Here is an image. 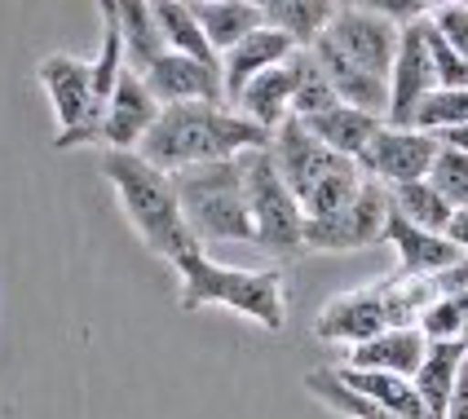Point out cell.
<instances>
[{
	"label": "cell",
	"instance_id": "6da1fadb",
	"mask_svg": "<svg viewBox=\"0 0 468 419\" xmlns=\"http://www.w3.org/2000/svg\"><path fill=\"white\" fill-rule=\"evenodd\" d=\"M270 141H274V132L257 129L234 106L186 102V106H164L159 110L155 129L146 132L137 155L173 177L182 168H204V163L243 159L252 151H270Z\"/></svg>",
	"mask_w": 468,
	"mask_h": 419
},
{
	"label": "cell",
	"instance_id": "7a4b0ae2",
	"mask_svg": "<svg viewBox=\"0 0 468 419\" xmlns=\"http://www.w3.org/2000/svg\"><path fill=\"white\" fill-rule=\"evenodd\" d=\"M102 177L111 182L120 208L129 216V225L137 230V238L146 243V252H155L159 261H168L173 269L204 252L199 238L190 235L186 225V212H182V199H177V185L168 173H159L155 163L137 155H124V151H106L102 155Z\"/></svg>",
	"mask_w": 468,
	"mask_h": 419
},
{
	"label": "cell",
	"instance_id": "3957f363",
	"mask_svg": "<svg viewBox=\"0 0 468 419\" xmlns=\"http://www.w3.org/2000/svg\"><path fill=\"white\" fill-rule=\"evenodd\" d=\"M177 278H182V291H177L182 314L221 305L265 331L287 327V283L279 269H239V265L212 261L208 252H195L177 265Z\"/></svg>",
	"mask_w": 468,
	"mask_h": 419
},
{
	"label": "cell",
	"instance_id": "277c9868",
	"mask_svg": "<svg viewBox=\"0 0 468 419\" xmlns=\"http://www.w3.org/2000/svg\"><path fill=\"white\" fill-rule=\"evenodd\" d=\"M173 185H177L186 225H190V235L199 238V247H208V243H248L252 247L257 243L243 159L182 168V173H173Z\"/></svg>",
	"mask_w": 468,
	"mask_h": 419
},
{
	"label": "cell",
	"instance_id": "5b68a950",
	"mask_svg": "<svg viewBox=\"0 0 468 419\" xmlns=\"http://www.w3.org/2000/svg\"><path fill=\"white\" fill-rule=\"evenodd\" d=\"M36 79H40V89L53 106V120H58L53 151H76V146L102 141L106 102L98 98V84H93V62L62 49L45 53L36 62Z\"/></svg>",
	"mask_w": 468,
	"mask_h": 419
},
{
	"label": "cell",
	"instance_id": "8992f818",
	"mask_svg": "<svg viewBox=\"0 0 468 419\" xmlns=\"http://www.w3.org/2000/svg\"><path fill=\"white\" fill-rule=\"evenodd\" d=\"M243 177H248V208H252V230L265 257L274 261H292L305 252V208L283 182L279 163L270 151H252L243 155Z\"/></svg>",
	"mask_w": 468,
	"mask_h": 419
},
{
	"label": "cell",
	"instance_id": "52a82bcc",
	"mask_svg": "<svg viewBox=\"0 0 468 419\" xmlns=\"http://www.w3.org/2000/svg\"><path fill=\"white\" fill-rule=\"evenodd\" d=\"M393 221V199L380 182H363L358 199L336 216L305 221V252H363L385 243V230Z\"/></svg>",
	"mask_w": 468,
	"mask_h": 419
},
{
	"label": "cell",
	"instance_id": "ba28073f",
	"mask_svg": "<svg viewBox=\"0 0 468 419\" xmlns=\"http://www.w3.org/2000/svg\"><path fill=\"white\" fill-rule=\"evenodd\" d=\"M327 40L363 71L389 79L393 62H398V45H402V26L385 18L380 5H340L327 26Z\"/></svg>",
	"mask_w": 468,
	"mask_h": 419
},
{
	"label": "cell",
	"instance_id": "9c48e42d",
	"mask_svg": "<svg viewBox=\"0 0 468 419\" xmlns=\"http://www.w3.org/2000/svg\"><path fill=\"white\" fill-rule=\"evenodd\" d=\"M438 151H442V141L433 132L385 124L376 132V141L363 151L358 168H363L367 182H380L385 190H398V185H411V182H429Z\"/></svg>",
	"mask_w": 468,
	"mask_h": 419
},
{
	"label": "cell",
	"instance_id": "30bf717a",
	"mask_svg": "<svg viewBox=\"0 0 468 419\" xmlns=\"http://www.w3.org/2000/svg\"><path fill=\"white\" fill-rule=\"evenodd\" d=\"M438 93V76H433V58H429V40H424V23L402 26V45H398V62L389 76V120L393 129H416L420 106Z\"/></svg>",
	"mask_w": 468,
	"mask_h": 419
},
{
	"label": "cell",
	"instance_id": "8fae6325",
	"mask_svg": "<svg viewBox=\"0 0 468 419\" xmlns=\"http://www.w3.org/2000/svg\"><path fill=\"white\" fill-rule=\"evenodd\" d=\"M380 331H389L380 278L367 283V288L332 296V300L318 309V318H314V336H318L323 344H345V349H358V344L376 340Z\"/></svg>",
	"mask_w": 468,
	"mask_h": 419
},
{
	"label": "cell",
	"instance_id": "7c38bea8",
	"mask_svg": "<svg viewBox=\"0 0 468 419\" xmlns=\"http://www.w3.org/2000/svg\"><path fill=\"white\" fill-rule=\"evenodd\" d=\"M270 155L279 163V173H283V182L292 185V194L305 204L318 185L327 182L332 173H340L345 163H354V159H340L336 151H327L318 137H314L301 120H287L283 129L274 132V141H270Z\"/></svg>",
	"mask_w": 468,
	"mask_h": 419
},
{
	"label": "cell",
	"instance_id": "4fadbf2b",
	"mask_svg": "<svg viewBox=\"0 0 468 419\" xmlns=\"http://www.w3.org/2000/svg\"><path fill=\"white\" fill-rule=\"evenodd\" d=\"M142 79H146V89L155 93L159 106H186V102L230 106L226 102L221 67H204V62H195V58H182V53H164Z\"/></svg>",
	"mask_w": 468,
	"mask_h": 419
},
{
	"label": "cell",
	"instance_id": "5bb4252c",
	"mask_svg": "<svg viewBox=\"0 0 468 419\" xmlns=\"http://www.w3.org/2000/svg\"><path fill=\"white\" fill-rule=\"evenodd\" d=\"M159 110L164 106L155 102V93L146 89V79L137 76V71H124V79L115 84V93H111V102H106V129H102V146L106 151H142V141H146V132L155 129Z\"/></svg>",
	"mask_w": 468,
	"mask_h": 419
},
{
	"label": "cell",
	"instance_id": "9a60e30c",
	"mask_svg": "<svg viewBox=\"0 0 468 419\" xmlns=\"http://www.w3.org/2000/svg\"><path fill=\"white\" fill-rule=\"evenodd\" d=\"M310 53H314V62L323 67V76L332 79L340 102L354 106V110H367V115H376V120H389V79L371 76L358 62H349L327 36H323Z\"/></svg>",
	"mask_w": 468,
	"mask_h": 419
},
{
	"label": "cell",
	"instance_id": "2e32d148",
	"mask_svg": "<svg viewBox=\"0 0 468 419\" xmlns=\"http://www.w3.org/2000/svg\"><path fill=\"white\" fill-rule=\"evenodd\" d=\"M296 53V45L287 40L283 31H274V26L265 23L261 31H252L243 45H234L226 58H221V79H226V102H239L243 98V89L252 84L257 76L265 71H274V67H283L287 58Z\"/></svg>",
	"mask_w": 468,
	"mask_h": 419
},
{
	"label": "cell",
	"instance_id": "e0dca14e",
	"mask_svg": "<svg viewBox=\"0 0 468 419\" xmlns=\"http://www.w3.org/2000/svg\"><path fill=\"white\" fill-rule=\"evenodd\" d=\"M385 243L398 252V274H411V278H438L442 269H451L464 257L446 235H429L411 221H402L398 212H393L389 230H385Z\"/></svg>",
	"mask_w": 468,
	"mask_h": 419
},
{
	"label": "cell",
	"instance_id": "ac0fdd59",
	"mask_svg": "<svg viewBox=\"0 0 468 419\" xmlns=\"http://www.w3.org/2000/svg\"><path fill=\"white\" fill-rule=\"evenodd\" d=\"M429 358V340L420 336V327H393L380 331L376 340L358 344L345 353V367L354 371H385V375H402V380H416V371Z\"/></svg>",
	"mask_w": 468,
	"mask_h": 419
},
{
	"label": "cell",
	"instance_id": "d6986e66",
	"mask_svg": "<svg viewBox=\"0 0 468 419\" xmlns=\"http://www.w3.org/2000/svg\"><path fill=\"white\" fill-rule=\"evenodd\" d=\"M292 98H296V53L287 58L283 67H274V71H265L257 76L248 89H243V98L234 102L239 115H248L257 129L265 132H279L292 120Z\"/></svg>",
	"mask_w": 468,
	"mask_h": 419
},
{
	"label": "cell",
	"instance_id": "ffe728a7",
	"mask_svg": "<svg viewBox=\"0 0 468 419\" xmlns=\"http://www.w3.org/2000/svg\"><path fill=\"white\" fill-rule=\"evenodd\" d=\"M305 129L327 146V151H336L340 159H363V151L376 141V132L385 129V120H376V115H367V110H354V106H332L327 115H314V120H301Z\"/></svg>",
	"mask_w": 468,
	"mask_h": 419
},
{
	"label": "cell",
	"instance_id": "44dd1931",
	"mask_svg": "<svg viewBox=\"0 0 468 419\" xmlns=\"http://www.w3.org/2000/svg\"><path fill=\"white\" fill-rule=\"evenodd\" d=\"M468 344L451 340V344H429V358L424 367L416 371V393L420 406H424V419H446V406H451V393H455V380L464 371Z\"/></svg>",
	"mask_w": 468,
	"mask_h": 419
},
{
	"label": "cell",
	"instance_id": "7402d4cb",
	"mask_svg": "<svg viewBox=\"0 0 468 419\" xmlns=\"http://www.w3.org/2000/svg\"><path fill=\"white\" fill-rule=\"evenodd\" d=\"M195 9V18L204 26V36H208V45L221 58L234 49V45H243L252 31L265 26V9L252 5V0H204V5H190Z\"/></svg>",
	"mask_w": 468,
	"mask_h": 419
},
{
	"label": "cell",
	"instance_id": "603a6c76",
	"mask_svg": "<svg viewBox=\"0 0 468 419\" xmlns=\"http://www.w3.org/2000/svg\"><path fill=\"white\" fill-rule=\"evenodd\" d=\"M261 9H265V23L274 31H283L296 49H314L327 36L340 5H327V0H270Z\"/></svg>",
	"mask_w": 468,
	"mask_h": 419
},
{
	"label": "cell",
	"instance_id": "cb8c5ba5",
	"mask_svg": "<svg viewBox=\"0 0 468 419\" xmlns=\"http://www.w3.org/2000/svg\"><path fill=\"white\" fill-rule=\"evenodd\" d=\"M120 26H124L129 71L146 76L159 58L168 53L164 26H159V18H155V5H146V0H124V5H120Z\"/></svg>",
	"mask_w": 468,
	"mask_h": 419
},
{
	"label": "cell",
	"instance_id": "d4e9b609",
	"mask_svg": "<svg viewBox=\"0 0 468 419\" xmlns=\"http://www.w3.org/2000/svg\"><path fill=\"white\" fill-rule=\"evenodd\" d=\"M336 375L354 389V393L371 397L376 406H385V411H393V415L402 419H424V406H420V393L411 380H402V375H385V371H354L340 362Z\"/></svg>",
	"mask_w": 468,
	"mask_h": 419
},
{
	"label": "cell",
	"instance_id": "484cf974",
	"mask_svg": "<svg viewBox=\"0 0 468 419\" xmlns=\"http://www.w3.org/2000/svg\"><path fill=\"white\" fill-rule=\"evenodd\" d=\"M155 18L164 26V40H168V53H182V58H195L204 67H221V53L208 45L204 26L195 18V9L182 5V0H164L155 5Z\"/></svg>",
	"mask_w": 468,
	"mask_h": 419
},
{
	"label": "cell",
	"instance_id": "4316f807",
	"mask_svg": "<svg viewBox=\"0 0 468 419\" xmlns=\"http://www.w3.org/2000/svg\"><path fill=\"white\" fill-rule=\"evenodd\" d=\"M305 393H310L314 402H323L327 411H336L340 419H402V415H393V411H385V406H376L371 397L354 393L336 375V367L305 371Z\"/></svg>",
	"mask_w": 468,
	"mask_h": 419
},
{
	"label": "cell",
	"instance_id": "83f0119b",
	"mask_svg": "<svg viewBox=\"0 0 468 419\" xmlns=\"http://www.w3.org/2000/svg\"><path fill=\"white\" fill-rule=\"evenodd\" d=\"M98 18H102V45L98 53L89 58L93 62V84H98V98L111 102V93H115V84L124 79L129 71V53H124V26H120V5H98Z\"/></svg>",
	"mask_w": 468,
	"mask_h": 419
},
{
	"label": "cell",
	"instance_id": "f1b7e54d",
	"mask_svg": "<svg viewBox=\"0 0 468 419\" xmlns=\"http://www.w3.org/2000/svg\"><path fill=\"white\" fill-rule=\"evenodd\" d=\"M380 296H385L389 331L393 327H420L424 309L438 300L433 278H411V274H389V278H380Z\"/></svg>",
	"mask_w": 468,
	"mask_h": 419
},
{
	"label": "cell",
	"instance_id": "f546056e",
	"mask_svg": "<svg viewBox=\"0 0 468 419\" xmlns=\"http://www.w3.org/2000/svg\"><path fill=\"white\" fill-rule=\"evenodd\" d=\"M389 199H393V212H398L402 221H411V225L429 230V235H446V225H451V216H455V208H451L429 182L398 185V190H389Z\"/></svg>",
	"mask_w": 468,
	"mask_h": 419
},
{
	"label": "cell",
	"instance_id": "4dcf8cb0",
	"mask_svg": "<svg viewBox=\"0 0 468 419\" xmlns=\"http://www.w3.org/2000/svg\"><path fill=\"white\" fill-rule=\"evenodd\" d=\"M340 106L332 79L323 76V67L314 62L310 49H296V98H292V120H314Z\"/></svg>",
	"mask_w": 468,
	"mask_h": 419
},
{
	"label": "cell",
	"instance_id": "1f68e13d",
	"mask_svg": "<svg viewBox=\"0 0 468 419\" xmlns=\"http://www.w3.org/2000/svg\"><path fill=\"white\" fill-rule=\"evenodd\" d=\"M464 322H468V296H438L420 318V336L429 344L464 340Z\"/></svg>",
	"mask_w": 468,
	"mask_h": 419
},
{
	"label": "cell",
	"instance_id": "d6a6232c",
	"mask_svg": "<svg viewBox=\"0 0 468 419\" xmlns=\"http://www.w3.org/2000/svg\"><path fill=\"white\" fill-rule=\"evenodd\" d=\"M420 132H451V129H468V89H438L429 102L420 106L416 115Z\"/></svg>",
	"mask_w": 468,
	"mask_h": 419
},
{
	"label": "cell",
	"instance_id": "836d02e7",
	"mask_svg": "<svg viewBox=\"0 0 468 419\" xmlns=\"http://www.w3.org/2000/svg\"><path fill=\"white\" fill-rule=\"evenodd\" d=\"M429 185H433V190H438V194H442L455 212L468 208V151L442 146V151H438V159H433Z\"/></svg>",
	"mask_w": 468,
	"mask_h": 419
},
{
	"label": "cell",
	"instance_id": "e575fe53",
	"mask_svg": "<svg viewBox=\"0 0 468 419\" xmlns=\"http://www.w3.org/2000/svg\"><path fill=\"white\" fill-rule=\"evenodd\" d=\"M424 40H429V58H433V76H438V89H468V58L446 45L442 36L429 26L424 18Z\"/></svg>",
	"mask_w": 468,
	"mask_h": 419
},
{
	"label": "cell",
	"instance_id": "d590c367",
	"mask_svg": "<svg viewBox=\"0 0 468 419\" xmlns=\"http://www.w3.org/2000/svg\"><path fill=\"white\" fill-rule=\"evenodd\" d=\"M429 26H433L460 58H468V5H460V0H451V5H429Z\"/></svg>",
	"mask_w": 468,
	"mask_h": 419
},
{
	"label": "cell",
	"instance_id": "8d00e7d4",
	"mask_svg": "<svg viewBox=\"0 0 468 419\" xmlns=\"http://www.w3.org/2000/svg\"><path fill=\"white\" fill-rule=\"evenodd\" d=\"M433 291H438V296H468V257H460L451 269H442V274L433 278Z\"/></svg>",
	"mask_w": 468,
	"mask_h": 419
},
{
	"label": "cell",
	"instance_id": "74e56055",
	"mask_svg": "<svg viewBox=\"0 0 468 419\" xmlns=\"http://www.w3.org/2000/svg\"><path fill=\"white\" fill-rule=\"evenodd\" d=\"M446 419H468V358H464V371H460V380H455V393H451Z\"/></svg>",
	"mask_w": 468,
	"mask_h": 419
},
{
	"label": "cell",
	"instance_id": "f35d334b",
	"mask_svg": "<svg viewBox=\"0 0 468 419\" xmlns=\"http://www.w3.org/2000/svg\"><path fill=\"white\" fill-rule=\"evenodd\" d=\"M446 238H451V243H455V247H460V252L468 257V208H460L455 216H451V225H446Z\"/></svg>",
	"mask_w": 468,
	"mask_h": 419
},
{
	"label": "cell",
	"instance_id": "ab89813d",
	"mask_svg": "<svg viewBox=\"0 0 468 419\" xmlns=\"http://www.w3.org/2000/svg\"><path fill=\"white\" fill-rule=\"evenodd\" d=\"M464 344H468V322H464Z\"/></svg>",
	"mask_w": 468,
	"mask_h": 419
}]
</instances>
